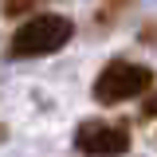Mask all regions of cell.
<instances>
[{
	"label": "cell",
	"mask_w": 157,
	"mask_h": 157,
	"mask_svg": "<svg viewBox=\"0 0 157 157\" xmlns=\"http://www.w3.org/2000/svg\"><path fill=\"white\" fill-rule=\"evenodd\" d=\"M141 110H145V118H157V94L145 98V106H141Z\"/></svg>",
	"instance_id": "cell-5"
},
{
	"label": "cell",
	"mask_w": 157,
	"mask_h": 157,
	"mask_svg": "<svg viewBox=\"0 0 157 157\" xmlns=\"http://www.w3.org/2000/svg\"><path fill=\"white\" fill-rule=\"evenodd\" d=\"M145 43H157V24H145V32H141Z\"/></svg>",
	"instance_id": "cell-6"
},
{
	"label": "cell",
	"mask_w": 157,
	"mask_h": 157,
	"mask_svg": "<svg viewBox=\"0 0 157 157\" xmlns=\"http://www.w3.org/2000/svg\"><path fill=\"white\" fill-rule=\"evenodd\" d=\"M39 0H0V12L4 16H24V12H32Z\"/></svg>",
	"instance_id": "cell-4"
},
{
	"label": "cell",
	"mask_w": 157,
	"mask_h": 157,
	"mask_svg": "<svg viewBox=\"0 0 157 157\" xmlns=\"http://www.w3.org/2000/svg\"><path fill=\"white\" fill-rule=\"evenodd\" d=\"M0 137H4V126H0Z\"/></svg>",
	"instance_id": "cell-7"
},
{
	"label": "cell",
	"mask_w": 157,
	"mask_h": 157,
	"mask_svg": "<svg viewBox=\"0 0 157 157\" xmlns=\"http://www.w3.org/2000/svg\"><path fill=\"white\" fill-rule=\"evenodd\" d=\"M75 36V24L59 12H43L32 16L28 24H20L12 39H8V55L12 59H36V55H51L59 47H67V39Z\"/></svg>",
	"instance_id": "cell-1"
},
{
	"label": "cell",
	"mask_w": 157,
	"mask_h": 157,
	"mask_svg": "<svg viewBox=\"0 0 157 157\" xmlns=\"http://www.w3.org/2000/svg\"><path fill=\"white\" fill-rule=\"evenodd\" d=\"M130 145H134V137H130V130L122 122L86 118L75 130V149L86 157H122V153H130Z\"/></svg>",
	"instance_id": "cell-3"
},
{
	"label": "cell",
	"mask_w": 157,
	"mask_h": 157,
	"mask_svg": "<svg viewBox=\"0 0 157 157\" xmlns=\"http://www.w3.org/2000/svg\"><path fill=\"white\" fill-rule=\"evenodd\" d=\"M153 86V71L145 63H130V59H110L94 78V98L102 106H118L126 98H137Z\"/></svg>",
	"instance_id": "cell-2"
}]
</instances>
